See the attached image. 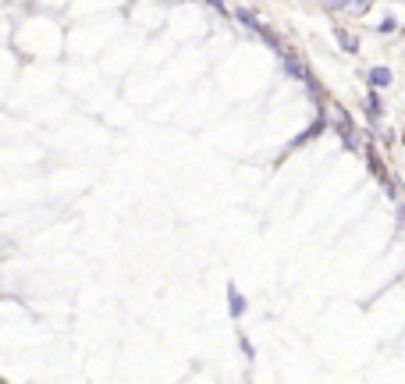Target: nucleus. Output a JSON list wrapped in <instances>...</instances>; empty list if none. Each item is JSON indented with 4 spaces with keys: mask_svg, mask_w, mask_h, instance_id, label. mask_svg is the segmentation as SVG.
<instances>
[{
    "mask_svg": "<svg viewBox=\"0 0 405 384\" xmlns=\"http://www.w3.org/2000/svg\"><path fill=\"white\" fill-rule=\"evenodd\" d=\"M334 39H338V43L345 46V53H356V46H359V43H356V36H352L349 29H341V25L334 29Z\"/></svg>",
    "mask_w": 405,
    "mask_h": 384,
    "instance_id": "4",
    "label": "nucleus"
},
{
    "mask_svg": "<svg viewBox=\"0 0 405 384\" xmlns=\"http://www.w3.org/2000/svg\"><path fill=\"white\" fill-rule=\"evenodd\" d=\"M366 79H370V89H387V86H391V68H380V65H377V68H370Z\"/></svg>",
    "mask_w": 405,
    "mask_h": 384,
    "instance_id": "2",
    "label": "nucleus"
},
{
    "mask_svg": "<svg viewBox=\"0 0 405 384\" xmlns=\"http://www.w3.org/2000/svg\"><path fill=\"white\" fill-rule=\"evenodd\" d=\"M227 303H231V317H242L246 313V299L239 296L235 285H227Z\"/></svg>",
    "mask_w": 405,
    "mask_h": 384,
    "instance_id": "3",
    "label": "nucleus"
},
{
    "mask_svg": "<svg viewBox=\"0 0 405 384\" xmlns=\"http://www.w3.org/2000/svg\"><path fill=\"white\" fill-rule=\"evenodd\" d=\"M281 61H284V72L292 75V79H299V82H306L313 93H317V82H313V75H310V68L296 58V53H281Z\"/></svg>",
    "mask_w": 405,
    "mask_h": 384,
    "instance_id": "1",
    "label": "nucleus"
},
{
    "mask_svg": "<svg viewBox=\"0 0 405 384\" xmlns=\"http://www.w3.org/2000/svg\"><path fill=\"white\" fill-rule=\"evenodd\" d=\"M366 118L373 125L380 121V96H377V89H370V96H366Z\"/></svg>",
    "mask_w": 405,
    "mask_h": 384,
    "instance_id": "5",
    "label": "nucleus"
},
{
    "mask_svg": "<svg viewBox=\"0 0 405 384\" xmlns=\"http://www.w3.org/2000/svg\"><path fill=\"white\" fill-rule=\"evenodd\" d=\"M235 18H239V25H246L249 32H260V29H263V25L256 22V15H253V11H246V8H239V11H235Z\"/></svg>",
    "mask_w": 405,
    "mask_h": 384,
    "instance_id": "6",
    "label": "nucleus"
},
{
    "mask_svg": "<svg viewBox=\"0 0 405 384\" xmlns=\"http://www.w3.org/2000/svg\"><path fill=\"white\" fill-rule=\"evenodd\" d=\"M377 29H380V32H394V29H398V22H394V18H384Z\"/></svg>",
    "mask_w": 405,
    "mask_h": 384,
    "instance_id": "7",
    "label": "nucleus"
},
{
    "mask_svg": "<svg viewBox=\"0 0 405 384\" xmlns=\"http://www.w3.org/2000/svg\"><path fill=\"white\" fill-rule=\"evenodd\" d=\"M210 8H217V11H224V0H206Z\"/></svg>",
    "mask_w": 405,
    "mask_h": 384,
    "instance_id": "8",
    "label": "nucleus"
}]
</instances>
